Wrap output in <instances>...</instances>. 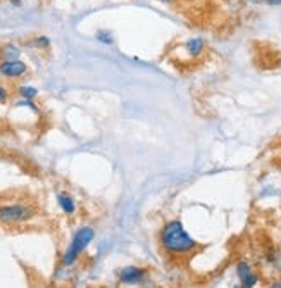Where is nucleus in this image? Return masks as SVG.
<instances>
[{
	"label": "nucleus",
	"mask_w": 281,
	"mask_h": 288,
	"mask_svg": "<svg viewBox=\"0 0 281 288\" xmlns=\"http://www.w3.org/2000/svg\"><path fill=\"white\" fill-rule=\"evenodd\" d=\"M35 43H37V45H40V47H49V38L40 37V38H38V40L35 42Z\"/></svg>",
	"instance_id": "nucleus-13"
},
{
	"label": "nucleus",
	"mask_w": 281,
	"mask_h": 288,
	"mask_svg": "<svg viewBox=\"0 0 281 288\" xmlns=\"http://www.w3.org/2000/svg\"><path fill=\"white\" fill-rule=\"evenodd\" d=\"M97 37H99L100 42H106V43H112L114 42L112 38H111V35L109 33H104V31H100V33L97 35Z\"/></svg>",
	"instance_id": "nucleus-11"
},
{
	"label": "nucleus",
	"mask_w": 281,
	"mask_h": 288,
	"mask_svg": "<svg viewBox=\"0 0 281 288\" xmlns=\"http://www.w3.org/2000/svg\"><path fill=\"white\" fill-rule=\"evenodd\" d=\"M19 56H21V50L16 45H12V43H7V45L0 47V59L2 60L19 59Z\"/></svg>",
	"instance_id": "nucleus-8"
},
{
	"label": "nucleus",
	"mask_w": 281,
	"mask_h": 288,
	"mask_svg": "<svg viewBox=\"0 0 281 288\" xmlns=\"http://www.w3.org/2000/svg\"><path fill=\"white\" fill-rule=\"evenodd\" d=\"M28 73V66L19 59L14 60H0V74L5 78H19Z\"/></svg>",
	"instance_id": "nucleus-5"
},
{
	"label": "nucleus",
	"mask_w": 281,
	"mask_h": 288,
	"mask_svg": "<svg viewBox=\"0 0 281 288\" xmlns=\"http://www.w3.org/2000/svg\"><path fill=\"white\" fill-rule=\"evenodd\" d=\"M271 287H275V288H281V282H273V285Z\"/></svg>",
	"instance_id": "nucleus-15"
},
{
	"label": "nucleus",
	"mask_w": 281,
	"mask_h": 288,
	"mask_svg": "<svg viewBox=\"0 0 281 288\" xmlns=\"http://www.w3.org/2000/svg\"><path fill=\"white\" fill-rule=\"evenodd\" d=\"M7 99H9V92H7L5 86L0 85V102H5Z\"/></svg>",
	"instance_id": "nucleus-12"
},
{
	"label": "nucleus",
	"mask_w": 281,
	"mask_h": 288,
	"mask_svg": "<svg viewBox=\"0 0 281 288\" xmlns=\"http://www.w3.org/2000/svg\"><path fill=\"white\" fill-rule=\"evenodd\" d=\"M19 95L23 97V99L33 100L35 97L38 95V92H37V88H31V86H21V88H19Z\"/></svg>",
	"instance_id": "nucleus-10"
},
{
	"label": "nucleus",
	"mask_w": 281,
	"mask_h": 288,
	"mask_svg": "<svg viewBox=\"0 0 281 288\" xmlns=\"http://www.w3.org/2000/svg\"><path fill=\"white\" fill-rule=\"evenodd\" d=\"M266 3H269V5H281V0H266Z\"/></svg>",
	"instance_id": "nucleus-14"
},
{
	"label": "nucleus",
	"mask_w": 281,
	"mask_h": 288,
	"mask_svg": "<svg viewBox=\"0 0 281 288\" xmlns=\"http://www.w3.org/2000/svg\"><path fill=\"white\" fill-rule=\"evenodd\" d=\"M185 49L190 57H200L205 49V42L202 40V38H190V40L186 42Z\"/></svg>",
	"instance_id": "nucleus-7"
},
{
	"label": "nucleus",
	"mask_w": 281,
	"mask_h": 288,
	"mask_svg": "<svg viewBox=\"0 0 281 288\" xmlns=\"http://www.w3.org/2000/svg\"><path fill=\"white\" fill-rule=\"evenodd\" d=\"M236 275H238L241 287L245 288H252L259 283V276L255 275V271L252 269V266L247 261H238V264H236Z\"/></svg>",
	"instance_id": "nucleus-4"
},
{
	"label": "nucleus",
	"mask_w": 281,
	"mask_h": 288,
	"mask_svg": "<svg viewBox=\"0 0 281 288\" xmlns=\"http://www.w3.org/2000/svg\"><path fill=\"white\" fill-rule=\"evenodd\" d=\"M93 238H95V231H93V228H90V226H83V228L78 230L76 235H74V238H73V242H71L69 248H67L66 254H64L62 264L64 266L74 264L78 255L88 247V243H92Z\"/></svg>",
	"instance_id": "nucleus-2"
},
{
	"label": "nucleus",
	"mask_w": 281,
	"mask_h": 288,
	"mask_svg": "<svg viewBox=\"0 0 281 288\" xmlns=\"http://www.w3.org/2000/svg\"><path fill=\"white\" fill-rule=\"evenodd\" d=\"M33 209H30L24 204H12V206L0 207V223L2 225H14V223H23L33 218Z\"/></svg>",
	"instance_id": "nucleus-3"
},
{
	"label": "nucleus",
	"mask_w": 281,
	"mask_h": 288,
	"mask_svg": "<svg viewBox=\"0 0 281 288\" xmlns=\"http://www.w3.org/2000/svg\"><path fill=\"white\" fill-rule=\"evenodd\" d=\"M161 245L168 254L185 255L197 250L199 243L186 233L179 221H169L161 231Z\"/></svg>",
	"instance_id": "nucleus-1"
},
{
	"label": "nucleus",
	"mask_w": 281,
	"mask_h": 288,
	"mask_svg": "<svg viewBox=\"0 0 281 288\" xmlns=\"http://www.w3.org/2000/svg\"><path fill=\"white\" fill-rule=\"evenodd\" d=\"M161 2H164V3H172L174 0H161Z\"/></svg>",
	"instance_id": "nucleus-16"
},
{
	"label": "nucleus",
	"mask_w": 281,
	"mask_h": 288,
	"mask_svg": "<svg viewBox=\"0 0 281 288\" xmlns=\"http://www.w3.org/2000/svg\"><path fill=\"white\" fill-rule=\"evenodd\" d=\"M57 200H59V206L64 212H66V214H73V212L76 211V204H74V200L71 199L67 193H59Z\"/></svg>",
	"instance_id": "nucleus-9"
},
{
	"label": "nucleus",
	"mask_w": 281,
	"mask_h": 288,
	"mask_svg": "<svg viewBox=\"0 0 281 288\" xmlns=\"http://www.w3.org/2000/svg\"><path fill=\"white\" fill-rule=\"evenodd\" d=\"M145 269L136 268V266H128V268L121 269L119 273V280L122 283H128V285H133V283H140L145 278Z\"/></svg>",
	"instance_id": "nucleus-6"
}]
</instances>
